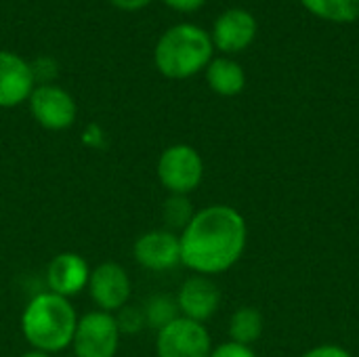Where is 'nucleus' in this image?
I'll use <instances>...</instances> for the list:
<instances>
[{"label":"nucleus","mask_w":359,"mask_h":357,"mask_svg":"<svg viewBox=\"0 0 359 357\" xmlns=\"http://www.w3.org/2000/svg\"><path fill=\"white\" fill-rule=\"evenodd\" d=\"M181 265L196 276H219L229 271L244 255L248 225L240 210L212 204L194 215L179 236Z\"/></svg>","instance_id":"f257e3e1"},{"label":"nucleus","mask_w":359,"mask_h":357,"mask_svg":"<svg viewBox=\"0 0 359 357\" xmlns=\"http://www.w3.org/2000/svg\"><path fill=\"white\" fill-rule=\"evenodd\" d=\"M78 314L69 299L50 290L36 295L21 314V335L27 345L42 353H59L72 347Z\"/></svg>","instance_id":"f03ea898"},{"label":"nucleus","mask_w":359,"mask_h":357,"mask_svg":"<svg viewBox=\"0 0 359 357\" xmlns=\"http://www.w3.org/2000/svg\"><path fill=\"white\" fill-rule=\"evenodd\" d=\"M212 38L194 23H179L168 27L156 48L154 63L158 72L170 80H185L206 69L212 61Z\"/></svg>","instance_id":"7ed1b4c3"},{"label":"nucleus","mask_w":359,"mask_h":357,"mask_svg":"<svg viewBox=\"0 0 359 357\" xmlns=\"http://www.w3.org/2000/svg\"><path fill=\"white\" fill-rule=\"evenodd\" d=\"M158 181L172 196L194 194L204 179V160L200 151L187 143L166 147L158 158Z\"/></svg>","instance_id":"20e7f679"},{"label":"nucleus","mask_w":359,"mask_h":357,"mask_svg":"<svg viewBox=\"0 0 359 357\" xmlns=\"http://www.w3.org/2000/svg\"><path fill=\"white\" fill-rule=\"evenodd\" d=\"M120 337L114 314L95 309L78 318L72 351L76 357H116Z\"/></svg>","instance_id":"39448f33"},{"label":"nucleus","mask_w":359,"mask_h":357,"mask_svg":"<svg viewBox=\"0 0 359 357\" xmlns=\"http://www.w3.org/2000/svg\"><path fill=\"white\" fill-rule=\"evenodd\" d=\"M212 341L204 324L177 318L158 330L156 356L158 357H210Z\"/></svg>","instance_id":"423d86ee"},{"label":"nucleus","mask_w":359,"mask_h":357,"mask_svg":"<svg viewBox=\"0 0 359 357\" xmlns=\"http://www.w3.org/2000/svg\"><path fill=\"white\" fill-rule=\"evenodd\" d=\"M86 288L97 309L105 314L120 311L124 305H128L133 295V282L128 271L114 261L99 263L95 269H90Z\"/></svg>","instance_id":"0eeeda50"},{"label":"nucleus","mask_w":359,"mask_h":357,"mask_svg":"<svg viewBox=\"0 0 359 357\" xmlns=\"http://www.w3.org/2000/svg\"><path fill=\"white\" fill-rule=\"evenodd\" d=\"M29 112L46 130H65L76 122L78 107L74 97L57 84H40L32 90Z\"/></svg>","instance_id":"6e6552de"},{"label":"nucleus","mask_w":359,"mask_h":357,"mask_svg":"<svg viewBox=\"0 0 359 357\" xmlns=\"http://www.w3.org/2000/svg\"><path fill=\"white\" fill-rule=\"evenodd\" d=\"M133 255L147 271H168L181 265V242L175 231L151 229L137 238Z\"/></svg>","instance_id":"1a4fd4ad"},{"label":"nucleus","mask_w":359,"mask_h":357,"mask_svg":"<svg viewBox=\"0 0 359 357\" xmlns=\"http://www.w3.org/2000/svg\"><path fill=\"white\" fill-rule=\"evenodd\" d=\"M175 301H177L181 318H187V320L204 324L206 320H210L219 311L221 290H219V286L210 278H206V276H191V278H187L181 284Z\"/></svg>","instance_id":"9d476101"},{"label":"nucleus","mask_w":359,"mask_h":357,"mask_svg":"<svg viewBox=\"0 0 359 357\" xmlns=\"http://www.w3.org/2000/svg\"><path fill=\"white\" fill-rule=\"evenodd\" d=\"M36 76L34 67L11 50H0V107H17L29 99Z\"/></svg>","instance_id":"9b49d317"},{"label":"nucleus","mask_w":359,"mask_h":357,"mask_svg":"<svg viewBox=\"0 0 359 357\" xmlns=\"http://www.w3.org/2000/svg\"><path fill=\"white\" fill-rule=\"evenodd\" d=\"M90 267L78 252H59L46 267L48 290L59 297H76L88 286Z\"/></svg>","instance_id":"f8f14e48"},{"label":"nucleus","mask_w":359,"mask_h":357,"mask_svg":"<svg viewBox=\"0 0 359 357\" xmlns=\"http://www.w3.org/2000/svg\"><path fill=\"white\" fill-rule=\"evenodd\" d=\"M257 36V19L244 8L225 11L212 27V44L223 53H240L252 44Z\"/></svg>","instance_id":"ddd939ff"},{"label":"nucleus","mask_w":359,"mask_h":357,"mask_svg":"<svg viewBox=\"0 0 359 357\" xmlns=\"http://www.w3.org/2000/svg\"><path fill=\"white\" fill-rule=\"evenodd\" d=\"M206 82L210 90H215L221 97H236L246 86V74L240 63L227 57L212 59L206 65Z\"/></svg>","instance_id":"4468645a"},{"label":"nucleus","mask_w":359,"mask_h":357,"mask_svg":"<svg viewBox=\"0 0 359 357\" xmlns=\"http://www.w3.org/2000/svg\"><path fill=\"white\" fill-rule=\"evenodd\" d=\"M227 332H229V341L252 347V343H257L263 335V314L257 307H248V305L236 309L229 318Z\"/></svg>","instance_id":"2eb2a0df"},{"label":"nucleus","mask_w":359,"mask_h":357,"mask_svg":"<svg viewBox=\"0 0 359 357\" xmlns=\"http://www.w3.org/2000/svg\"><path fill=\"white\" fill-rule=\"evenodd\" d=\"M316 17L332 23H351L359 19V0H301Z\"/></svg>","instance_id":"dca6fc26"},{"label":"nucleus","mask_w":359,"mask_h":357,"mask_svg":"<svg viewBox=\"0 0 359 357\" xmlns=\"http://www.w3.org/2000/svg\"><path fill=\"white\" fill-rule=\"evenodd\" d=\"M143 314H145V324L147 326H151L156 330H162L166 324H170L172 320L179 318V307H177V301L172 297L156 295L143 305Z\"/></svg>","instance_id":"f3484780"},{"label":"nucleus","mask_w":359,"mask_h":357,"mask_svg":"<svg viewBox=\"0 0 359 357\" xmlns=\"http://www.w3.org/2000/svg\"><path fill=\"white\" fill-rule=\"evenodd\" d=\"M196 210L189 202V196H168L162 204V219L166 223V229L168 231H175V229H185L187 223L194 219Z\"/></svg>","instance_id":"a211bd4d"},{"label":"nucleus","mask_w":359,"mask_h":357,"mask_svg":"<svg viewBox=\"0 0 359 357\" xmlns=\"http://www.w3.org/2000/svg\"><path fill=\"white\" fill-rule=\"evenodd\" d=\"M116 324L120 335H135L141 332L147 324H145V314L143 307H135V305H124L120 311L114 314Z\"/></svg>","instance_id":"6ab92c4d"},{"label":"nucleus","mask_w":359,"mask_h":357,"mask_svg":"<svg viewBox=\"0 0 359 357\" xmlns=\"http://www.w3.org/2000/svg\"><path fill=\"white\" fill-rule=\"evenodd\" d=\"M210 357H257L255 349L248 345H240L233 341H227L210 351Z\"/></svg>","instance_id":"aec40b11"},{"label":"nucleus","mask_w":359,"mask_h":357,"mask_svg":"<svg viewBox=\"0 0 359 357\" xmlns=\"http://www.w3.org/2000/svg\"><path fill=\"white\" fill-rule=\"evenodd\" d=\"M301 357H353L345 347L339 345H318L309 351H305Z\"/></svg>","instance_id":"412c9836"},{"label":"nucleus","mask_w":359,"mask_h":357,"mask_svg":"<svg viewBox=\"0 0 359 357\" xmlns=\"http://www.w3.org/2000/svg\"><path fill=\"white\" fill-rule=\"evenodd\" d=\"M164 4H168L170 8L179 11V13H194L200 6H204L206 0H162Z\"/></svg>","instance_id":"4be33fe9"},{"label":"nucleus","mask_w":359,"mask_h":357,"mask_svg":"<svg viewBox=\"0 0 359 357\" xmlns=\"http://www.w3.org/2000/svg\"><path fill=\"white\" fill-rule=\"evenodd\" d=\"M109 2L120 11H139V8L147 6L151 0H109Z\"/></svg>","instance_id":"5701e85b"},{"label":"nucleus","mask_w":359,"mask_h":357,"mask_svg":"<svg viewBox=\"0 0 359 357\" xmlns=\"http://www.w3.org/2000/svg\"><path fill=\"white\" fill-rule=\"evenodd\" d=\"M21 357H53L48 356V353H42V351H36V349H29V351H25Z\"/></svg>","instance_id":"b1692460"}]
</instances>
